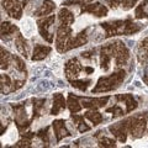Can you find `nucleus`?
<instances>
[{
    "mask_svg": "<svg viewBox=\"0 0 148 148\" xmlns=\"http://www.w3.org/2000/svg\"><path fill=\"white\" fill-rule=\"evenodd\" d=\"M67 101L64 99V96L61 94V92H56L53 95V106L51 109V115H58L63 109H66Z\"/></svg>",
    "mask_w": 148,
    "mask_h": 148,
    "instance_id": "4468645a",
    "label": "nucleus"
},
{
    "mask_svg": "<svg viewBox=\"0 0 148 148\" xmlns=\"http://www.w3.org/2000/svg\"><path fill=\"white\" fill-rule=\"evenodd\" d=\"M108 112H114V117H119V116H123L125 114H126V111H123L121 108H120L119 105L114 106V108H109L106 109Z\"/></svg>",
    "mask_w": 148,
    "mask_h": 148,
    "instance_id": "c9c22d12",
    "label": "nucleus"
},
{
    "mask_svg": "<svg viewBox=\"0 0 148 148\" xmlns=\"http://www.w3.org/2000/svg\"><path fill=\"white\" fill-rule=\"evenodd\" d=\"M59 26L57 30V38H56V47L58 52H66L67 43L72 38V24L74 22V15L68 9H62L58 14Z\"/></svg>",
    "mask_w": 148,
    "mask_h": 148,
    "instance_id": "f257e3e1",
    "label": "nucleus"
},
{
    "mask_svg": "<svg viewBox=\"0 0 148 148\" xmlns=\"http://www.w3.org/2000/svg\"><path fill=\"white\" fill-rule=\"evenodd\" d=\"M90 83H91L90 79H85V80H75L74 79V80H71V85L82 90V91H85L88 89V86L90 85Z\"/></svg>",
    "mask_w": 148,
    "mask_h": 148,
    "instance_id": "c756f323",
    "label": "nucleus"
},
{
    "mask_svg": "<svg viewBox=\"0 0 148 148\" xmlns=\"http://www.w3.org/2000/svg\"><path fill=\"white\" fill-rule=\"evenodd\" d=\"M109 131L112 133V136L116 137L120 142H122V143L126 142V140H127V132H126V130H125V127L122 126L121 121L117 122V123L111 125V126L109 127Z\"/></svg>",
    "mask_w": 148,
    "mask_h": 148,
    "instance_id": "2eb2a0df",
    "label": "nucleus"
},
{
    "mask_svg": "<svg viewBox=\"0 0 148 148\" xmlns=\"http://www.w3.org/2000/svg\"><path fill=\"white\" fill-rule=\"evenodd\" d=\"M125 78H126V72H125L123 69H120V71L110 74V75L99 78L95 88L92 89V94H96V92H106V91H111V90L116 89L125 80Z\"/></svg>",
    "mask_w": 148,
    "mask_h": 148,
    "instance_id": "7ed1b4c3",
    "label": "nucleus"
},
{
    "mask_svg": "<svg viewBox=\"0 0 148 148\" xmlns=\"http://www.w3.org/2000/svg\"><path fill=\"white\" fill-rule=\"evenodd\" d=\"M108 8H106L105 5H103V4L100 3H94V4H88V5H85V4H83V8L80 12H89L91 14V15H95L98 17H103V16H106L108 15Z\"/></svg>",
    "mask_w": 148,
    "mask_h": 148,
    "instance_id": "9d476101",
    "label": "nucleus"
},
{
    "mask_svg": "<svg viewBox=\"0 0 148 148\" xmlns=\"http://www.w3.org/2000/svg\"><path fill=\"white\" fill-rule=\"evenodd\" d=\"M146 82H147V83H148V78H146Z\"/></svg>",
    "mask_w": 148,
    "mask_h": 148,
    "instance_id": "4c0bfd02",
    "label": "nucleus"
},
{
    "mask_svg": "<svg viewBox=\"0 0 148 148\" xmlns=\"http://www.w3.org/2000/svg\"><path fill=\"white\" fill-rule=\"evenodd\" d=\"M35 137V133L34 132H25L21 135V140L16 143V147H25V148H29L31 147V143H32V138Z\"/></svg>",
    "mask_w": 148,
    "mask_h": 148,
    "instance_id": "cd10ccee",
    "label": "nucleus"
},
{
    "mask_svg": "<svg viewBox=\"0 0 148 148\" xmlns=\"http://www.w3.org/2000/svg\"><path fill=\"white\" fill-rule=\"evenodd\" d=\"M68 108H69V111H71V114H77L78 111L82 110V103H79V98L73 94H69L68 95Z\"/></svg>",
    "mask_w": 148,
    "mask_h": 148,
    "instance_id": "5701e85b",
    "label": "nucleus"
},
{
    "mask_svg": "<svg viewBox=\"0 0 148 148\" xmlns=\"http://www.w3.org/2000/svg\"><path fill=\"white\" fill-rule=\"evenodd\" d=\"M138 0H106L108 5H110L111 8H117L119 5H121L125 10H128L135 6V4Z\"/></svg>",
    "mask_w": 148,
    "mask_h": 148,
    "instance_id": "4be33fe9",
    "label": "nucleus"
},
{
    "mask_svg": "<svg viewBox=\"0 0 148 148\" xmlns=\"http://www.w3.org/2000/svg\"><path fill=\"white\" fill-rule=\"evenodd\" d=\"M109 96H105V98H82V106L86 109H99V108H104L106 105V103L109 101Z\"/></svg>",
    "mask_w": 148,
    "mask_h": 148,
    "instance_id": "9b49d317",
    "label": "nucleus"
},
{
    "mask_svg": "<svg viewBox=\"0 0 148 148\" xmlns=\"http://www.w3.org/2000/svg\"><path fill=\"white\" fill-rule=\"evenodd\" d=\"M100 25L105 30V38H109V37L112 36H120V35H133L142 29L140 24H135L131 18L103 22Z\"/></svg>",
    "mask_w": 148,
    "mask_h": 148,
    "instance_id": "f03ea898",
    "label": "nucleus"
},
{
    "mask_svg": "<svg viewBox=\"0 0 148 148\" xmlns=\"http://www.w3.org/2000/svg\"><path fill=\"white\" fill-rule=\"evenodd\" d=\"M51 52L49 46L43 45H36L34 48V54H32V61H42L43 58L47 57V54Z\"/></svg>",
    "mask_w": 148,
    "mask_h": 148,
    "instance_id": "a211bd4d",
    "label": "nucleus"
},
{
    "mask_svg": "<svg viewBox=\"0 0 148 148\" xmlns=\"http://www.w3.org/2000/svg\"><path fill=\"white\" fill-rule=\"evenodd\" d=\"M25 80H14L12 82V88L10 89V91H15L17 89H20L21 86H24Z\"/></svg>",
    "mask_w": 148,
    "mask_h": 148,
    "instance_id": "e433bc0d",
    "label": "nucleus"
},
{
    "mask_svg": "<svg viewBox=\"0 0 148 148\" xmlns=\"http://www.w3.org/2000/svg\"><path fill=\"white\" fill-rule=\"evenodd\" d=\"M11 108L15 112V123L17 128L20 131H24L27 127L30 126L31 123V120L27 119V114H26V105L25 103L22 104H15V105H11Z\"/></svg>",
    "mask_w": 148,
    "mask_h": 148,
    "instance_id": "0eeeda50",
    "label": "nucleus"
},
{
    "mask_svg": "<svg viewBox=\"0 0 148 148\" xmlns=\"http://www.w3.org/2000/svg\"><path fill=\"white\" fill-rule=\"evenodd\" d=\"M84 116L88 119V120H90V121L92 122L96 126V125H99L101 121H103V115H101L99 111H96L92 109L91 111H88V112H85Z\"/></svg>",
    "mask_w": 148,
    "mask_h": 148,
    "instance_id": "c85d7f7f",
    "label": "nucleus"
},
{
    "mask_svg": "<svg viewBox=\"0 0 148 148\" xmlns=\"http://www.w3.org/2000/svg\"><path fill=\"white\" fill-rule=\"evenodd\" d=\"M98 142L100 147H116L115 140H111V138H108V137H100Z\"/></svg>",
    "mask_w": 148,
    "mask_h": 148,
    "instance_id": "f704fd0d",
    "label": "nucleus"
},
{
    "mask_svg": "<svg viewBox=\"0 0 148 148\" xmlns=\"http://www.w3.org/2000/svg\"><path fill=\"white\" fill-rule=\"evenodd\" d=\"M52 126H53L54 136H56L57 142H61L64 137L71 136V133H69V131L66 127V122H64V120H56V121L52 122Z\"/></svg>",
    "mask_w": 148,
    "mask_h": 148,
    "instance_id": "f8f14e48",
    "label": "nucleus"
},
{
    "mask_svg": "<svg viewBox=\"0 0 148 148\" xmlns=\"http://www.w3.org/2000/svg\"><path fill=\"white\" fill-rule=\"evenodd\" d=\"M34 115H32L31 121L38 119L42 115V111L46 106V99H34Z\"/></svg>",
    "mask_w": 148,
    "mask_h": 148,
    "instance_id": "b1692460",
    "label": "nucleus"
},
{
    "mask_svg": "<svg viewBox=\"0 0 148 148\" xmlns=\"http://www.w3.org/2000/svg\"><path fill=\"white\" fill-rule=\"evenodd\" d=\"M12 58V56L8 52L6 49H4L1 47V69L4 71V69H6L9 68V66H10V59Z\"/></svg>",
    "mask_w": 148,
    "mask_h": 148,
    "instance_id": "7c9ffc66",
    "label": "nucleus"
},
{
    "mask_svg": "<svg viewBox=\"0 0 148 148\" xmlns=\"http://www.w3.org/2000/svg\"><path fill=\"white\" fill-rule=\"evenodd\" d=\"M105 48L109 51L111 57L115 59L117 68L122 67L127 63L128 58H130V52H128L127 47L125 46V43H122L121 41H115L112 43L105 45Z\"/></svg>",
    "mask_w": 148,
    "mask_h": 148,
    "instance_id": "39448f33",
    "label": "nucleus"
},
{
    "mask_svg": "<svg viewBox=\"0 0 148 148\" xmlns=\"http://www.w3.org/2000/svg\"><path fill=\"white\" fill-rule=\"evenodd\" d=\"M84 68L85 67H83L77 58L69 59V61L66 63V67H64V73H66L67 79H69V80L75 79V78L84 71Z\"/></svg>",
    "mask_w": 148,
    "mask_h": 148,
    "instance_id": "1a4fd4ad",
    "label": "nucleus"
},
{
    "mask_svg": "<svg viewBox=\"0 0 148 148\" xmlns=\"http://www.w3.org/2000/svg\"><path fill=\"white\" fill-rule=\"evenodd\" d=\"M111 59H112V57H111V54L109 53V51L105 48V46H103V47L100 48V66L105 72L109 71Z\"/></svg>",
    "mask_w": 148,
    "mask_h": 148,
    "instance_id": "aec40b11",
    "label": "nucleus"
},
{
    "mask_svg": "<svg viewBox=\"0 0 148 148\" xmlns=\"http://www.w3.org/2000/svg\"><path fill=\"white\" fill-rule=\"evenodd\" d=\"M16 31H17V27L15 25L10 24L9 21H4L1 24V37H3V40H9Z\"/></svg>",
    "mask_w": 148,
    "mask_h": 148,
    "instance_id": "412c9836",
    "label": "nucleus"
},
{
    "mask_svg": "<svg viewBox=\"0 0 148 148\" xmlns=\"http://www.w3.org/2000/svg\"><path fill=\"white\" fill-rule=\"evenodd\" d=\"M71 117L74 121V123L77 125L79 132L84 133V132H86V131H89L90 130V126H88V125L85 123V121H84V116H79V115H75V114H71Z\"/></svg>",
    "mask_w": 148,
    "mask_h": 148,
    "instance_id": "a878e982",
    "label": "nucleus"
},
{
    "mask_svg": "<svg viewBox=\"0 0 148 148\" xmlns=\"http://www.w3.org/2000/svg\"><path fill=\"white\" fill-rule=\"evenodd\" d=\"M136 18H148V0H143V1L136 8L135 11Z\"/></svg>",
    "mask_w": 148,
    "mask_h": 148,
    "instance_id": "bb28decb",
    "label": "nucleus"
},
{
    "mask_svg": "<svg viewBox=\"0 0 148 148\" xmlns=\"http://www.w3.org/2000/svg\"><path fill=\"white\" fill-rule=\"evenodd\" d=\"M15 47L17 49V52L20 53L22 57H27L29 56V43H27V41L25 40V37L22 36L21 34H18L15 38Z\"/></svg>",
    "mask_w": 148,
    "mask_h": 148,
    "instance_id": "f3484780",
    "label": "nucleus"
},
{
    "mask_svg": "<svg viewBox=\"0 0 148 148\" xmlns=\"http://www.w3.org/2000/svg\"><path fill=\"white\" fill-rule=\"evenodd\" d=\"M88 42V29H85L84 31L79 32L74 38H71L69 42L67 43V47H66V52L69 49H73V48H77V47H80V46L85 45Z\"/></svg>",
    "mask_w": 148,
    "mask_h": 148,
    "instance_id": "ddd939ff",
    "label": "nucleus"
},
{
    "mask_svg": "<svg viewBox=\"0 0 148 148\" xmlns=\"http://www.w3.org/2000/svg\"><path fill=\"white\" fill-rule=\"evenodd\" d=\"M116 99L119 101H122V103H125V105H126V112H131V111L137 109V106H138L137 101L135 100L133 95H131V94H121V95H117Z\"/></svg>",
    "mask_w": 148,
    "mask_h": 148,
    "instance_id": "dca6fc26",
    "label": "nucleus"
},
{
    "mask_svg": "<svg viewBox=\"0 0 148 148\" xmlns=\"http://www.w3.org/2000/svg\"><path fill=\"white\" fill-rule=\"evenodd\" d=\"M48 130H49V127H45V128L40 130V131L36 133V136L38 137L46 146H48V143H49V133H48Z\"/></svg>",
    "mask_w": 148,
    "mask_h": 148,
    "instance_id": "2f4dec72",
    "label": "nucleus"
},
{
    "mask_svg": "<svg viewBox=\"0 0 148 148\" xmlns=\"http://www.w3.org/2000/svg\"><path fill=\"white\" fill-rule=\"evenodd\" d=\"M54 20H56V17H54V15H52V16L41 18V20L37 21V26H38V31H40L41 37H42V38H45V40L47 41V42H49V43L53 42V35L51 34L49 29L53 26Z\"/></svg>",
    "mask_w": 148,
    "mask_h": 148,
    "instance_id": "6e6552de",
    "label": "nucleus"
},
{
    "mask_svg": "<svg viewBox=\"0 0 148 148\" xmlns=\"http://www.w3.org/2000/svg\"><path fill=\"white\" fill-rule=\"evenodd\" d=\"M12 59L15 62V68L17 69L18 72H26V66H25V62L18 57V56H12Z\"/></svg>",
    "mask_w": 148,
    "mask_h": 148,
    "instance_id": "72a5a7b5",
    "label": "nucleus"
},
{
    "mask_svg": "<svg viewBox=\"0 0 148 148\" xmlns=\"http://www.w3.org/2000/svg\"><path fill=\"white\" fill-rule=\"evenodd\" d=\"M147 59H148V37L142 41L140 47H138V61H140V63L143 64Z\"/></svg>",
    "mask_w": 148,
    "mask_h": 148,
    "instance_id": "393cba45",
    "label": "nucleus"
},
{
    "mask_svg": "<svg viewBox=\"0 0 148 148\" xmlns=\"http://www.w3.org/2000/svg\"><path fill=\"white\" fill-rule=\"evenodd\" d=\"M29 1L30 0H3V8L9 16L18 20V18H21L22 9L26 6Z\"/></svg>",
    "mask_w": 148,
    "mask_h": 148,
    "instance_id": "423d86ee",
    "label": "nucleus"
},
{
    "mask_svg": "<svg viewBox=\"0 0 148 148\" xmlns=\"http://www.w3.org/2000/svg\"><path fill=\"white\" fill-rule=\"evenodd\" d=\"M122 126L126 130V132L132 136L133 140L140 138L143 136L147 127V120L143 115H137V116L128 117L126 120L121 121Z\"/></svg>",
    "mask_w": 148,
    "mask_h": 148,
    "instance_id": "20e7f679",
    "label": "nucleus"
},
{
    "mask_svg": "<svg viewBox=\"0 0 148 148\" xmlns=\"http://www.w3.org/2000/svg\"><path fill=\"white\" fill-rule=\"evenodd\" d=\"M0 79H1V92L3 94L6 92V91H10L9 90V86L12 85V83L10 80V78H9V75H6V74H1Z\"/></svg>",
    "mask_w": 148,
    "mask_h": 148,
    "instance_id": "473e14b6",
    "label": "nucleus"
},
{
    "mask_svg": "<svg viewBox=\"0 0 148 148\" xmlns=\"http://www.w3.org/2000/svg\"><path fill=\"white\" fill-rule=\"evenodd\" d=\"M54 9H56V4L52 1V0H45L42 5H41V6L34 12V15L37 16V17H40V16H46V15H48V14L52 12Z\"/></svg>",
    "mask_w": 148,
    "mask_h": 148,
    "instance_id": "6ab92c4d",
    "label": "nucleus"
}]
</instances>
